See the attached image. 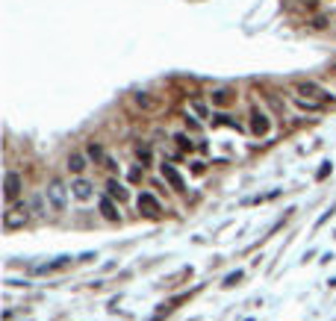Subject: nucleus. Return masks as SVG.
<instances>
[{"mask_svg":"<svg viewBox=\"0 0 336 321\" xmlns=\"http://www.w3.org/2000/svg\"><path fill=\"white\" fill-rule=\"evenodd\" d=\"M192 109H195V112H198V115H206V109H203V103H198V100H195V103H192Z\"/></svg>","mask_w":336,"mask_h":321,"instance_id":"21","label":"nucleus"},{"mask_svg":"<svg viewBox=\"0 0 336 321\" xmlns=\"http://www.w3.org/2000/svg\"><path fill=\"white\" fill-rule=\"evenodd\" d=\"M295 103L307 109V112H319V109H325V103H319V100H304V97H295Z\"/></svg>","mask_w":336,"mask_h":321,"instance_id":"15","label":"nucleus"},{"mask_svg":"<svg viewBox=\"0 0 336 321\" xmlns=\"http://www.w3.org/2000/svg\"><path fill=\"white\" fill-rule=\"evenodd\" d=\"M136 154H139V160L145 162V165L151 162V151H148V148H136Z\"/></svg>","mask_w":336,"mask_h":321,"instance_id":"17","label":"nucleus"},{"mask_svg":"<svg viewBox=\"0 0 336 321\" xmlns=\"http://www.w3.org/2000/svg\"><path fill=\"white\" fill-rule=\"evenodd\" d=\"M89 157H95V160H101V157H103V151L98 148V145H95V142L89 145Z\"/></svg>","mask_w":336,"mask_h":321,"instance_id":"19","label":"nucleus"},{"mask_svg":"<svg viewBox=\"0 0 336 321\" xmlns=\"http://www.w3.org/2000/svg\"><path fill=\"white\" fill-rule=\"evenodd\" d=\"M136 203H139V212H145L148 218H157V215L163 212V203H160V200H157L151 192H142Z\"/></svg>","mask_w":336,"mask_h":321,"instance_id":"5","label":"nucleus"},{"mask_svg":"<svg viewBox=\"0 0 336 321\" xmlns=\"http://www.w3.org/2000/svg\"><path fill=\"white\" fill-rule=\"evenodd\" d=\"M33 209L38 215H44V197H33Z\"/></svg>","mask_w":336,"mask_h":321,"instance_id":"18","label":"nucleus"},{"mask_svg":"<svg viewBox=\"0 0 336 321\" xmlns=\"http://www.w3.org/2000/svg\"><path fill=\"white\" fill-rule=\"evenodd\" d=\"M133 100H136V106H142L145 112H154V109H160V100H154V97L148 95V92H136Z\"/></svg>","mask_w":336,"mask_h":321,"instance_id":"9","label":"nucleus"},{"mask_svg":"<svg viewBox=\"0 0 336 321\" xmlns=\"http://www.w3.org/2000/svg\"><path fill=\"white\" fill-rule=\"evenodd\" d=\"M44 197H47V203L59 212V209H65L68 206V189H65V183L59 180V177H53L50 183H47V189H44Z\"/></svg>","mask_w":336,"mask_h":321,"instance_id":"1","label":"nucleus"},{"mask_svg":"<svg viewBox=\"0 0 336 321\" xmlns=\"http://www.w3.org/2000/svg\"><path fill=\"white\" fill-rule=\"evenodd\" d=\"M295 92H298V97H304V100H319V103H328V100H331V95H328L322 86H316V83H298Z\"/></svg>","mask_w":336,"mask_h":321,"instance_id":"4","label":"nucleus"},{"mask_svg":"<svg viewBox=\"0 0 336 321\" xmlns=\"http://www.w3.org/2000/svg\"><path fill=\"white\" fill-rule=\"evenodd\" d=\"M71 192H74L77 200H89V197H92V183L83 180V177H77V180L71 183Z\"/></svg>","mask_w":336,"mask_h":321,"instance_id":"8","label":"nucleus"},{"mask_svg":"<svg viewBox=\"0 0 336 321\" xmlns=\"http://www.w3.org/2000/svg\"><path fill=\"white\" fill-rule=\"evenodd\" d=\"M106 197H112V200H118V203H121V200L127 197V189H124L118 180H109V183H106Z\"/></svg>","mask_w":336,"mask_h":321,"instance_id":"11","label":"nucleus"},{"mask_svg":"<svg viewBox=\"0 0 336 321\" xmlns=\"http://www.w3.org/2000/svg\"><path fill=\"white\" fill-rule=\"evenodd\" d=\"M163 177L171 183V189H174V192H183V189H186L183 177H180V174H177V168H174V165H168V162L163 165Z\"/></svg>","mask_w":336,"mask_h":321,"instance_id":"7","label":"nucleus"},{"mask_svg":"<svg viewBox=\"0 0 336 321\" xmlns=\"http://www.w3.org/2000/svg\"><path fill=\"white\" fill-rule=\"evenodd\" d=\"M68 262H71V257H59V259H56V262H47V265H38L35 271H38V274H47V271H56V268H62V265H68Z\"/></svg>","mask_w":336,"mask_h":321,"instance_id":"14","label":"nucleus"},{"mask_svg":"<svg viewBox=\"0 0 336 321\" xmlns=\"http://www.w3.org/2000/svg\"><path fill=\"white\" fill-rule=\"evenodd\" d=\"M230 100H233V92H230V89H215V92H212V103H215V106H227Z\"/></svg>","mask_w":336,"mask_h":321,"instance_id":"13","label":"nucleus"},{"mask_svg":"<svg viewBox=\"0 0 336 321\" xmlns=\"http://www.w3.org/2000/svg\"><path fill=\"white\" fill-rule=\"evenodd\" d=\"M68 168H71V174H83L86 171V157L83 154H71L68 157Z\"/></svg>","mask_w":336,"mask_h":321,"instance_id":"12","label":"nucleus"},{"mask_svg":"<svg viewBox=\"0 0 336 321\" xmlns=\"http://www.w3.org/2000/svg\"><path fill=\"white\" fill-rule=\"evenodd\" d=\"M313 27H316V30H322V27H328V21L319 15V18H313Z\"/></svg>","mask_w":336,"mask_h":321,"instance_id":"20","label":"nucleus"},{"mask_svg":"<svg viewBox=\"0 0 336 321\" xmlns=\"http://www.w3.org/2000/svg\"><path fill=\"white\" fill-rule=\"evenodd\" d=\"M269 130H271L269 115H266L260 106H254V109H251V133H254V136H269Z\"/></svg>","mask_w":336,"mask_h":321,"instance_id":"6","label":"nucleus"},{"mask_svg":"<svg viewBox=\"0 0 336 321\" xmlns=\"http://www.w3.org/2000/svg\"><path fill=\"white\" fill-rule=\"evenodd\" d=\"M101 212L106 221H118L121 218V212L115 209V203H112V197H101Z\"/></svg>","mask_w":336,"mask_h":321,"instance_id":"10","label":"nucleus"},{"mask_svg":"<svg viewBox=\"0 0 336 321\" xmlns=\"http://www.w3.org/2000/svg\"><path fill=\"white\" fill-rule=\"evenodd\" d=\"M21 189H24V180H21V174H18V171H6V177H3V197L12 203V200L21 194Z\"/></svg>","mask_w":336,"mask_h":321,"instance_id":"3","label":"nucleus"},{"mask_svg":"<svg viewBox=\"0 0 336 321\" xmlns=\"http://www.w3.org/2000/svg\"><path fill=\"white\" fill-rule=\"evenodd\" d=\"M27 221H30V209H27L24 203L3 212V227H6V230H18V227H24Z\"/></svg>","mask_w":336,"mask_h":321,"instance_id":"2","label":"nucleus"},{"mask_svg":"<svg viewBox=\"0 0 336 321\" xmlns=\"http://www.w3.org/2000/svg\"><path fill=\"white\" fill-rule=\"evenodd\" d=\"M334 74H336V62H334Z\"/></svg>","mask_w":336,"mask_h":321,"instance_id":"22","label":"nucleus"},{"mask_svg":"<svg viewBox=\"0 0 336 321\" xmlns=\"http://www.w3.org/2000/svg\"><path fill=\"white\" fill-rule=\"evenodd\" d=\"M174 142H177V145H180L183 151H192V142H189V136H183V133H177V136H174Z\"/></svg>","mask_w":336,"mask_h":321,"instance_id":"16","label":"nucleus"}]
</instances>
